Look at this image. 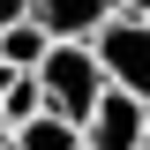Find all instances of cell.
I'll list each match as a JSON object with an SVG mask.
<instances>
[{
	"label": "cell",
	"mask_w": 150,
	"mask_h": 150,
	"mask_svg": "<svg viewBox=\"0 0 150 150\" xmlns=\"http://www.w3.org/2000/svg\"><path fill=\"white\" fill-rule=\"evenodd\" d=\"M45 45H53V30H45L38 15L0 23V60H15V68H38V60H45Z\"/></svg>",
	"instance_id": "obj_6"
},
{
	"label": "cell",
	"mask_w": 150,
	"mask_h": 150,
	"mask_svg": "<svg viewBox=\"0 0 150 150\" xmlns=\"http://www.w3.org/2000/svg\"><path fill=\"white\" fill-rule=\"evenodd\" d=\"M90 45H98V60H105L112 83H128V90L150 98V15H128V8H120V15L98 23Z\"/></svg>",
	"instance_id": "obj_2"
},
{
	"label": "cell",
	"mask_w": 150,
	"mask_h": 150,
	"mask_svg": "<svg viewBox=\"0 0 150 150\" xmlns=\"http://www.w3.org/2000/svg\"><path fill=\"white\" fill-rule=\"evenodd\" d=\"M120 8H128V15H150V0H120Z\"/></svg>",
	"instance_id": "obj_8"
},
{
	"label": "cell",
	"mask_w": 150,
	"mask_h": 150,
	"mask_svg": "<svg viewBox=\"0 0 150 150\" xmlns=\"http://www.w3.org/2000/svg\"><path fill=\"white\" fill-rule=\"evenodd\" d=\"M38 83H45V105H60L68 120H90V105L105 98V60H98L90 38H53L45 60H38Z\"/></svg>",
	"instance_id": "obj_1"
},
{
	"label": "cell",
	"mask_w": 150,
	"mask_h": 150,
	"mask_svg": "<svg viewBox=\"0 0 150 150\" xmlns=\"http://www.w3.org/2000/svg\"><path fill=\"white\" fill-rule=\"evenodd\" d=\"M15 143H30V150H60V143H83V120H68L60 105H38L30 120H15Z\"/></svg>",
	"instance_id": "obj_5"
},
{
	"label": "cell",
	"mask_w": 150,
	"mask_h": 150,
	"mask_svg": "<svg viewBox=\"0 0 150 150\" xmlns=\"http://www.w3.org/2000/svg\"><path fill=\"white\" fill-rule=\"evenodd\" d=\"M83 143H98V150H135V143H150V98L128 90V83H105V98H98L90 120H83Z\"/></svg>",
	"instance_id": "obj_3"
},
{
	"label": "cell",
	"mask_w": 150,
	"mask_h": 150,
	"mask_svg": "<svg viewBox=\"0 0 150 150\" xmlns=\"http://www.w3.org/2000/svg\"><path fill=\"white\" fill-rule=\"evenodd\" d=\"M30 15L53 38H98V23L120 15V0H30Z\"/></svg>",
	"instance_id": "obj_4"
},
{
	"label": "cell",
	"mask_w": 150,
	"mask_h": 150,
	"mask_svg": "<svg viewBox=\"0 0 150 150\" xmlns=\"http://www.w3.org/2000/svg\"><path fill=\"white\" fill-rule=\"evenodd\" d=\"M30 15V0H0V23H23Z\"/></svg>",
	"instance_id": "obj_7"
}]
</instances>
